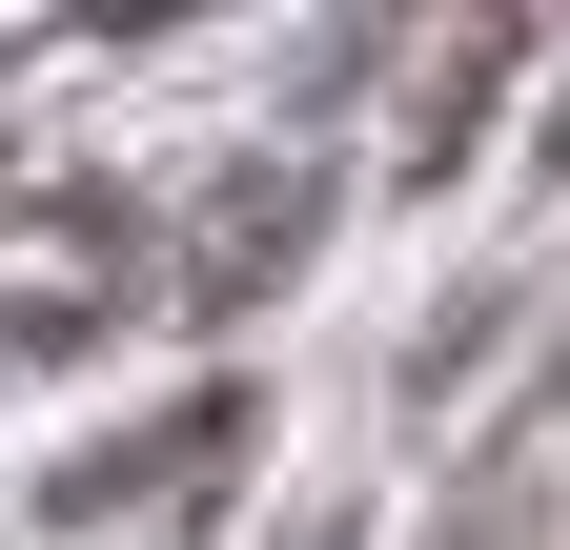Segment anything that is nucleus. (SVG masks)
<instances>
[{
  "mask_svg": "<svg viewBox=\"0 0 570 550\" xmlns=\"http://www.w3.org/2000/svg\"><path fill=\"white\" fill-rule=\"evenodd\" d=\"M306 245H326V184H306V164H225V184H204V286H184V306H245V286H285Z\"/></svg>",
  "mask_w": 570,
  "mask_h": 550,
  "instance_id": "f257e3e1",
  "label": "nucleus"
},
{
  "mask_svg": "<svg viewBox=\"0 0 570 550\" xmlns=\"http://www.w3.org/2000/svg\"><path fill=\"white\" fill-rule=\"evenodd\" d=\"M285 550H367V510H306V530H285Z\"/></svg>",
  "mask_w": 570,
  "mask_h": 550,
  "instance_id": "f03ea898",
  "label": "nucleus"
}]
</instances>
